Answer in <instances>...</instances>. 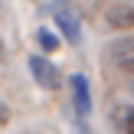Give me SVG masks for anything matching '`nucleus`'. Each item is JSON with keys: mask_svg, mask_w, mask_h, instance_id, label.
I'll list each match as a JSON object with an SVG mask.
<instances>
[{"mask_svg": "<svg viewBox=\"0 0 134 134\" xmlns=\"http://www.w3.org/2000/svg\"><path fill=\"white\" fill-rule=\"evenodd\" d=\"M30 75L39 82V88H46V92H56L59 88V82H62V75H59V69L49 62V59H43V56H30Z\"/></svg>", "mask_w": 134, "mask_h": 134, "instance_id": "1", "label": "nucleus"}, {"mask_svg": "<svg viewBox=\"0 0 134 134\" xmlns=\"http://www.w3.org/2000/svg\"><path fill=\"white\" fill-rule=\"evenodd\" d=\"M69 88H72L75 115H79V118H88V111H92V88H88V79H85L82 72H75V75L69 79Z\"/></svg>", "mask_w": 134, "mask_h": 134, "instance_id": "2", "label": "nucleus"}, {"mask_svg": "<svg viewBox=\"0 0 134 134\" xmlns=\"http://www.w3.org/2000/svg\"><path fill=\"white\" fill-rule=\"evenodd\" d=\"M52 20H56V30H62V36L69 39V43H79V39H82L79 20H75V13H72L65 3H59L56 10H52Z\"/></svg>", "mask_w": 134, "mask_h": 134, "instance_id": "3", "label": "nucleus"}, {"mask_svg": "<svg viewBox=\"0 0 134 134\" xmlns=\"http://www.w3.org/2000/svg\"><path fill=\"white\" fill-rule=\"evenodd\" d=\"M111 59L118 62L121 72H131L134 69V43H131V39H118V43H111Z\"/></svg>", "mask_w": 134, "mask_h": 134, "instance_id": "4", "label": "nucleus"}, {"mask_svg": "<svg viewBox=\"0 0 134 134\" xmlns=\"http://www.w3.org/2000/svg\"><path fill=\"white\" fill-rule=\"evenodd\" d=\"M131 121H134V108H131V105H121V108L115 111V128H118V134H134L131 131Z\"/></svg>", "mask_w": 134, "mask_h": 134, "instance_id": "5", "label": "nucleus"}, {"mask_svg": "<svg viewBox=\"0 0 134 134\" xmlns=\"http://www.w3.org/2000/svg\"><path fill=\"white\" fill-rule=\"evenodd\" d=\"M108 23H111V26H131V23H134V13L128 10V7L108 10Z\"/></svg>", "mask_w": 134, "mask_h": 134, "instance_id": "6", "label": "nucleus"}, {"mask_svg": "<svg viewBox=\"0 0 134 134\" xmlns=\"http://www.w3.org/2000/svg\"><path fill=\"white\" fill-rule=\"evenodd\" d=\"M36 43L43 46L46 52H56V49H59V36H56L52 30H36Z\"/></svg>", "mask_w": 134, "mask_h": 134, "instance_id": "7", "label": "nucleus"}, {"mask_svg": "<svg viewBox=\"0 0 134 134\" xmlns=\"http://www.w3.org/2000/svg\"><path fill=\"white\" fill-rule=\"evenodd\" d=\"M7 121H10V108L0 102V124H7Z\"/></svg>", "mask_w": 134, "mask_h": 134, "instance_id": "8", "label": "nucleus"}, {"mask_svg": "<svg viewBox=\"0 0 134 134\" xmlns=\"http://www.w3.org/2000/svg\"><path fill=\"white\" fill-rule=\"evenodd\" d=\"M3 56H7V52H3V46H0V59H3Z\"/></svg>", "mask_w": 134, "mask_h": 134, "instance_id": "9", "label": "nucleus"}]
</instances>
